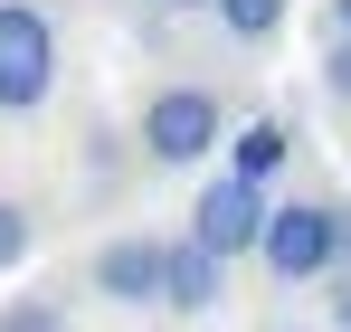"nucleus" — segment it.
Segmentation results:
<instances>
[{"label": "nucleus", "instance_id": "11", "mask_svg": "<svg viewBox=\"0 0 351 332\" xmlns=\"http://www.w3.org/2000/svg\"><path fill=\"white\" fill-rule=\"evenodd\" d=\"M323 95H332V105H351V38H332V48H323Z\"/></svg>", "mask_w": 351, "mask_h": 332}, {"label": "nucleus", "instance_id": "8", "mask_svg": "<svg viewBox=\"0 0 351 332\" xmlns=\"http://www.w3.org/2000/svg\"><path fill=\"white\" fill-rule=\"evenodd\" d=\"M209 10H219V29H228V38H247V48H256V38H276V29H285L294 0H209Z\"/></svg>", "mask_w": 351, "mask_h": 332}, {"label": "nucleus", "instance_id": "12", "mask_svg": "<svg viewBox=\"0 0 351 332\" xmlns=\"http://www.w3.org/2000/svg\"><path fill=\"white\" fill-rule=\"evenodd\" d=\"M332 323L351 332V266H342V276H332Z\"/></svg>", "mask_w": 351, "mask_h": 332}, {"label": "nucleus", "instance_id": "10", "mask_svg": "<svg viewBox=\"0 0 351 332\" xmlns=\"http://www.w3.org/2000/svg\"><path fill=\"white\" fill-rule=\"evenodd\" d=\"M0 332H66V304L58 294H10L0 304Z\"/></svg>", "mask_w": 351, "mask_h": 332}, {"label": "nucleus", "instance_id": "5", "mask_svg": "<svg viewBox=\"0 0 351 332\" xmlns=\"http://www.w3.org/2000/svg\"><path fill=\"white\" fill-rule=\"evenodd\" d=\"M95 294L105 304H162V237H105L95 247Z\"/></svg>", "mask_w": 351, "mask_h": 332}, {"label": "nucleus", "instance_id": "14", "mask_svg": "<svg viewBox=\"0 0 351 332\" xmlns=\"http://www.w3.org/2000/svg\"><path fill=\"white\" fill-rule=\"evenodd\" d=\"M162 10H209V0H162Z\"/></svg>", "mask_w": 351, "mask_h": 332}, {"label": "nucleus", "instance_id": "9", "mask_svg": "<svg viewBox=\"0 0 351 332\" xmlns=\"http://www.w3.org/2000/svg\"><path fill=\"white\" fill-rule=\"evenodd\" d=\"M29 247H38V209L29 200H0V276L29 266Z\"/></svg>", "mask_w": 351, "mask_h": 332}, {"label": "nucleus", "instance_id": "4", "mask_svg": "<svg viewBox=\"0 0 351 332\" xmlns=\"http://www.w3.org/2000/svg\"><path fill=\"white\" fill-rule=\"evenodd\" d=\"M256 228H266V190H247V180H199V200H190V247H209L219 266L228 257H256Z\"/></svg>", "mask_w": 351, "mask_h": 332}, {"label": "nucleus", "instance_id": "6", "mask_svg": "<svg viewBox=\"0 0 351 332\" xmlns=\"http://www.w3.org/2000/svg\"><path fill=\"white\" fill-rule=\"evenodd\" d=\"M219 294H228V266L209 247H190V237H162V304L171 313H209Z\"/></svg>", "mask_w": 351, "mask_h": 332}, {"label": "nucleus", "instance_id": "13", "mask_svg": "<svg viewBox=\"0 0 351 332\" xmlns=\"http://www.w3.org/2000/svg\"><path fill=\"white\" fill-rule=\"evenodd\" d=\"M323 19H332V38H351V0H323Z\"/></svg>", "mask_w": 351, "mask_h": 332}, {"label": "nucleus", "instance_id": "2", "mask_svg": "<svg viewBox=\"0 0 351 332\" xmlns=\"http://www.w3.org/2000/svg\"><path fill=\"white\" fill-rule=\"evenodd\" d=\"M133 143H143V162L190 171V162H209V152L228 143V105H219L209 86H162V95L143 105V123H133Z\"/></svg>", "mask_w": 351, "mask_h": 332}, {"label": "nucleus", "instance_id": "7", "mask_svg": "<svg viewBox=\"0 0 351 332\" xmlns=\"http://www.w3.org/2000/svg\"><path fill=\"white\" fill-rule=\"evenodd\" d=\"M285 152H294V133L276 123V114H256V123H237V133H228V180L266 190V180L285 171Z\"/></svg>", "mask_w": 351, "mask_h": 332}, {"label": "nucleus", "instance_id": "3", "mask_svg": "<svg viewBox=\"0 0 351 332\" xmlns=\"http://www.w3.org/2000/svg\"><path fill=\"white\" fill-rule=\"evenodd\" d=\"M58 95V19L38 0H0V114H38Z\"/></svg>", "mask_w": 351, "mask_h": 332}, {"label": "nucleus", "instance_id": "1", "mask_svg": "<svg viewBox=\"0 0 351 332\" xmlns=\"http://www.w3.org/2000/svg\"><path fill=\"white\" fill-rule=\"evenodd\" d=\"M256 266L276 285H313L351 266V209L332 200H266V228H256Z\"/></svg>", "mask_w": 351, "mask_h": 332}]
</instances>
